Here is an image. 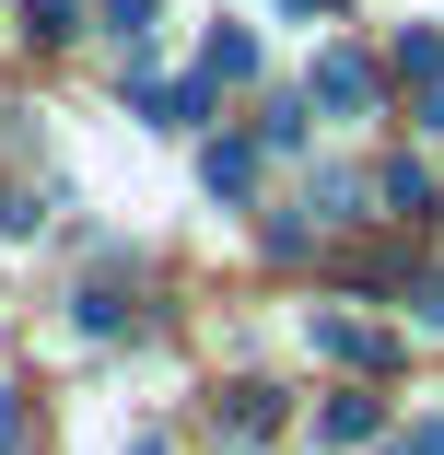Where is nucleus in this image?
<instances>
[{
  "mask_svg": "<svg viewBox=\"0 0 444 455\" xmlns=\"http://www.w3.org/2000/svg\"><path fill=\"white\" fill-rule=\"evenodd\" d=\"M304 94H316V117H386V70H375L363 47H327Z\"/></svg>",
  "mask_w": 444,
  "mask_h": 455,
  "instance_id": "f257e3e1",
  "label": "nucleus"
},
{
  "mask_svg": "<svg viewBox=\"0 0 444 455\" xmlns=\"http://www.w3.org/2000/svg\"><path fill=\"white\" fill-rule=\"evenodd\" d=\"M386 70L409 82V117H421V129H444V24H398Z\"/></svg>",
  "mask_w": 444,
  "mask_h": 455,
  "instance_id": "f03ea898",
  "label": "nucleus"
},
{
  "mask_svg": "<svg viewBox=\"0 0 444 455\" xmlns=\"http://www.w3.org/2000/svg\"><path fill=\"white\" fill-rule=\"evenodd\" d=\"M141 117H152V129H211V70H175V82H141Z\"/></svg>",
  "mask_w": 444,
  "mask_h": 455,
  "instance_id": "7ed1b4c3",
  "label": "nucleus"
},
{
  "mask_svg": "<svg viewBox=\"0 0 444 455\" xmlns=\"http://www.w3.org/2000/svg\"><path fill=\"white\" fill-rule=\"evenodd\" d=\"M316 350H327V362H363V374H386V362H398V339L363 327V315H316Z\"/></svg>",
  "mask_w": 444,
  "mask_h": 455,
  "instance_id": "20e7f679",
  "label": "nucleus"
},
{
  "mask_svg": "<svg viewBox=\"0 0 444 455\" xmlns=\"http://www.w3.org/2000/svg\"><path fill=\"white\" fill-rule=\"evenodd\" d=\"M222 432H234V443H270V432H281V397H270V386H222Z\"/></svg>",
  "mask_w": 444,
  "mask_h": 455,
  "instance_id": "39448f33",
  "label": "nucleus"
},
{
  "mask_svg": "<svg viewBox=\"0 0 444 455\" xmlns=\"http://www.w3.org/2000/svg\"><path fill=\"white\" fill-rule=\"evenodd\" d=\"M304 129H316V94H270L257 106V140L270 152H304Z\"/></svg>",
  "mask_w": 444,
  "mask_h": 455,
  "instance_id": "423d86ee",
  "label": "nucleus"
},
{
  "mask_svg": "<svg viewBox=\"0 0 444 455\" xmlns=\"http://www.w3.org/2000/svg\"><path fill=\"white\" fill-rule=\"evenodd\" d=\"M316 432H327V443H375V432H386V397H327Z\"/></svg>",
  "mask_w": 444,
  "mask_h": 455,
  "instance_id": "0eeeda50",
  "label": "nucleus"
},
{
  "mask_svg": "<svg viewBox=\"0 0 444 455\" xmlns=\"http://www.w3.org/2000/svg\"><path fill=\"white\" fill-rule=\"evenodd\" d=\"M199 70H211V82H246V70H257V36H246V24H211Z\"/></svg>",
  "mask_w": 444,
  "mask_h": 455,
  "instance_id": "6e6552de",
  "label": "nucleus"
},
{
  "mask_svg": "<svg viewBox=\"0 0 444 455\" xmlns=\"http://www.w3.org/2000/svg\"><path fill=\"white\" fill-rule=\"evenodd\" d=\"M304 211H316V222H363V175H339V164H327V175H316V199H304Z\"/></svg>",
  "mask_w": 444,
  "mask_h": 455,
  "instance_id": "1a4fd4ad",
  "label": "nucleus"
},
{
  "mask_svg": "<svg viewBox=\"0 0 444 455\" xmlns=\"http://www.w3.org/2000/svg\"><path fill=\"white\" fill-rule=\"evenodd\" d=\"M211 188H222V199L257 188V140H211Z\"/></svg>",
  "mask_w": 444,
  "mask_h": 455,
  "instance_id": "9d476101",
  "label": "nucleus"
},
{
  "mask_svg": "<svg viewBox=\"0 0 444 455\" xmlns=\"http://www.w3.org/2000/svg\"><path fill=\"white\" fill-rule=\"evenodd\" d=\"M386 199H398V222H432V175L421 164H386Z\"/></svg>",
  "mask_w": 444,
  "mask_h": 455,
  "instance_id": "9b49d317",
  "label": "nucleus"
},
{
  "mask_svg": "<svg viewBox=\"0 0 444 455\" xmlns=\"http://www.w3.org/2000/svg\"><path fill=\"white\" fill-rule=\"evenodd\" d=\"M70 327H82V339H117L129 304H117V292H70Z\"/></svg>",
  "mask_w": 444,
  "mask_h": 455,
  "instance_id": "f8f14e48",
  "label": "nucleus"
},
{
  "mask_svg": "<svg viewBox=\"0 0 444 455\" xmlns=\"http://www.w3.org/2000/svg\"><path fill=\"white\" fill-rule=\"evenodd\" d=\"M24 36H36V47H70L82 12H70V0H24Z\"/></svg>",
  "mask_w": 444,
  "mask_h": 455,
  "instance_id": "ddd939ff",
  "label": "nucleus"
},
{
  "mask_svg": "<svg viewBox=\"0 0 444 455\" xmlns=\"http://www.w3.org/2000/svg\"><path fill=\"white\" fill-rule=\"evenodd\" d=\"M106 36H117V47H141V36H152V0H106Z\"/></svg>",
  "mask_w": 444,
  "mask_h": 455,
  "instance_id": "4468645a",
  "label": "nucleus"
},
{
  "mask_svg": "<svg viewBox=\"0 0 444 455\" xmlns=\"http://www.w3.org/2000/svg\"><path fill=\"white\" fill-rule=\"evenodd\" d=\"M12 443H24V397L0 386V455H12Z\"/></svg>",
  "mask_w": 444,
  "mask_h": 455,
  "instance_id": "2eb2a0df",
  "label": "nucleus"
},
{
  "mask_svg": "<svg viewBox=\"0 0 444 455\" xmlns=\"http://www.w3.org/2000/svg\"><path fill=\"white\" fill-rule=\"evenodd\" d=\"M421 315H432V327H444V268H432V281H421Z\"/></svg>",
  "mask_w": 444,
  "mask_h": 455,
  "instance_id": "dca6fc26",
  "label": "nucleus"
}]
</instances>
